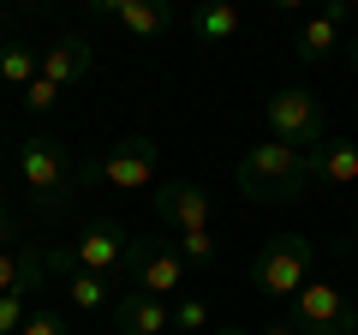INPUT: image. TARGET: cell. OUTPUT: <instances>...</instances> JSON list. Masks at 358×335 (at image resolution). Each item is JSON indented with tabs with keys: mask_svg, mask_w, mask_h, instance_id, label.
Segmentation results:
<instances>
[{
	"mask_svg": "<svg viewBox=\"0 0 358 335\" xmlns=\"http://www.w3.org/2000/svg\"><path fill=\"white\" fill-rule=\"evenodd\" d=\"M287 323L299 335H358V299H346L334 282H310V287H299Z\"/></svg>",
	"mask_w": 358,
	"mask_h": 335,
	"instance_id": "6",
	"label": "cell"
},
{
	"mask_svg": "<svg viewBox=\"0 0 358 335\" xmlns=\"http://www.w3.org/2000/svg\"><path fill=\"white\" fill-rule=\"evenodd\" d=\"M18 180H24L30 204L48 210V216H66L78 198V162L72 150H66L60 138H48V132H36V138L18 144Z\"/></svg>",
	"mask_w": 358,
	"mask_h": 335,
	"instance_id": "2",
	"label": "cell"
},
{
	"mask_svg": "<svg viewBox=\"0 0 358 335\" xmlns=\"http://www.w3.org/2000/svg\"><path fill=\"white\" fill-rule=\"evenodd\" d=\"M96 18H114L126 36H162L173 25V6L167 0H90Z\"/></svg>",
	"mask_w": 358,
	"mask_h": 335,
	"instance_id": "12",
	"label": "cell"
},
{
	"mask_svg": "<svg viewBox=\"0 0 358 335\" xmlns=\"http://www.w3.org/2000/svg\"><path fill=\"white\" fill-rule=\"evenodd\" d=\"M173 329L179 335H197V329H209V306L197 294H179V306H173Z\"/></svg>",
	"mask_w": 358,
	"mask_h": 335,
	"instance_id": "19",
	"label": "cell"
},
{
	"mask_svg": "<svg viewBox=\"0 0 358 335\" xmlns=\"http://www.w3.org/2000/svg\"><path fill=\"white\" fill-rule=\"evenodd\" d=\"M0 78L13 90H30L42 78V48H30V42H0Z\"/></svg>",
	"mask_w": 358,
	"mask_h": 335,
	"instance_id": "18",
	"label": "cell"
},
{
	"mask_svg": "<svg viewBox=\"0 0 358 335\" xmlns=\"http://www.w3.org/2000/svg\"><path fill=\"white\" fill-rule=\"evenodd\" d=\"M192 30H197V42H233L245 30V13L227 6V0H215V6H197L192 13Z\"/></svg>",
	"mask_w": 358,
	"mask_h": 335,
	"instance_id": "17",
	"label": "cell"
},
{
	"mask_svg": "<svg viewBox=\"0 0 358 335\" xmlns=\"http://www.w3.org/2000/svg\"><path fill=\"white\" fill-rule=\"evenodd\" d=\"M48 270L60 275V294L72 299L78 311H108V275L78 270V258H72V252H48Z\"/></svg>",
	"mask_w": 358,
	"mask_h": 335,
	"instance_id": "14",
	"label": "cell"
},
{
	"mask_svg": "<svg viewBox=\"0 0 358 335\" xmlns=\"http://www.w3.org/2000/svg\"><path fill=\"white\" fill-rule=\"evenodd\" d=\"M310 186H317V174H310V156L293 150V144H251L239 162V192L245 204H293V198H305Z\"/></svg>",
	"mask_w": 358,
	"mask_h": 335,
	"instance_id": "1",
	"label": "cell"
},
{
	"mask_svg": "<svg viewBox=\"0 0 358 335\" xmlns=\"http://www.w3.org/2000/svg\"><path fill=\"white\" fill-rule=\"evenodd\" d=\"M346 245H358V221H352V240H346ZM346 245H341V252H346Z\"/></svg>",
	"mask_w": 358,
	"mask_h": 335,
	"instance_id": "26",
	"label": "cell"
},
{
	"mask_svg": "<svg viewBox=\"0 0 358 335\" xmlns=\"http://www.w3.org/2000/svg\"><path fill=\"white\" fill-rule=\"evenodd\" d=\"M13 210L0 204V294H36L42 275H48V252L42 245H24V252H13Z\"/></svg>",
	"mask_w": 358,
	"mask_h": 335,
	"instance_id": "9",
	"label": "cell"
},
{
	"mask_svg": "<svg viewBox=\"0 0 358 335\" xmlns=\"http://www.w3.org/2000/svg\"><path fill=\"white\" fill-rule=\"evenodd\" d=\"M263 126L275 144H293V150H317L322 138H329V120H322V102L310 90H299V84H287V90H275L263 102Z\"/></svg>",
	"mask_w": 358,
	"mask_h": 335,
	"instance_id": "4",
	"label": "cell"
},
{
	"mask_svg": "<svg viewBox=\"0 0 358 335\" xmlns=\"http://www.w3.org/2000/svg\"><path fill=\"white\" fill-rule=\"evenodd\" d=\"M155 221H167L173 233L209 228V192L192 186V180H162L155 186Z\"/></svg>",
	"mask_w": 358,
	"mask_h": 335,
	"instance_id": "10",
	"label": "cell"
},
{
	"mask_svg": "<svg viewBox=\"0 0 358 335\" xmlns=\"http://www.w3.org/2000/svg\"><path fill=\"white\" fill-rule=\"evenodd\" d=\"M310 264H317V252L305 233H275L251 264V287L268 299H299V287H310Z\"/></svg>",
	"mask_w": 358,
	"mask_h": 335,
	"instance_id": "3",
	"label": "cell"
},
{
	"mask_svg": "<svg viewBox=\"0 0 358 335\" xmlns=\"http://www.w3.org/2000/svg\"><path fill=\"white\" fill-rule=\"evenodd\" d=\"M352 294H358V264H352Z\"/></svg>",
	"mask_w": 358,
	"mask_h": 335,
	"instance_id": "27",
	"label": "cell"
},
{
	"mask_svg": "<svg viewBox=\"0 0 358 335\" xmlns=\"http://www.w3.org/2000/svg\"><path fill=\"white\" fill-rule=\"evenodd\" d=\"M114 329L120 335H167L173 329V306L155 294H143V287H131V294L114 299Z\"/></svg>",
	"mask_w": 358,
	"mask_h": 335,
	"instance_id": "13",
	"label": "cell"
},
{
	"mask_svg": "<svg viewBox=\"0 0 358 335\" xmlns=\"http://www.w3.org/2000/svg\"><path fill=\"white\" fill-rule=\"evenodd\" d=\"M215 335H245V329H215Z\"/></svg>",
	"mask_w": 358,
	"mask_h": 335,
	"instance_id": "28",
	"label": "cell"
},
{
	"mask_svg": "<svg viewBox=\"0 0 358 335\" xmlns=\"http://www.w3.org/2000/svg\"><path fill=\"white\" fill-rule=\"evenodd\" d=\"M346 18H352V6H346V0H329L317 18H305V25H299V48H293V54H299L305 66L329 60L334 48H346Z\"/></svg>",
	"mask_w": 358,
	"mask_h": 335,
	"instance_id": "11",
	"label": "cell"
},
{
	"mask_svg": "<svg viewBox=\"0 0 358 335\" xmlns=\"http://www.w3.org/2000/svg\"><path fill=\"white\" fill-rule=\"evenodd\" d=\"M257 335H299V329H293V323H287V317H275V323H268V329H257Z\"/></svg>",
	"mask_w": 358,
	"mask_h": 335,
	"instance_id": "24",
	"label": "cell"
},
{
	"mask_svg": "<svg viewBox=\"0 0 358 335\" xmlns=\"http://www.w3.org/2000/svg\"><path fill=\"white\" fill-rule=\"evenodd\" d=\"M310 174H317V186H358V144L322 138L310 150Z\"/></svg>",
	"mask_w": 358,
	"mask_h": 335,
	"instance_id": "16",
	"label": "cell"
},
{
	"mask_svg": "<svg viewBox=\"0 0 358 335\" xmlns=\"http://www.w3.org/2000/svg\"><path fill=\"white\" fill-rule=\"evenodd\" d=\"M18 335H72V323H66L60 311H30V323Z\"/></svg>",
	"mask_w": 358,
	"mask_h": 335,
	"instance_id": "22",
	"label": "cell"
},
{
	"mask_svg": "<svg viewBox=\"0 0 358 335\" xmlns=\"http://www.w3.org/2000/svg\"><path fill=\"white\" fill-rule=\"evenodd\" d=\"M126 245H131V233L120 228L114 216H102V221H90V228L78 233L72 258H78V270H90V275H120L126 270Z\"/></svg>",
	"mask_w": 358,
	"mask_h": 335,
	"instance_id": "8",
	"label": "cell"
},
{
	"mask_svg": "<svg viewBox=\"0 0 358 335\" xmlns=\"http://www.w3.org/2000/svg\"><path fill=\"white\" fill-rule=\"evenodd\" d=\"M96 180H108L114 192H150L155 186V144L131 132V138L108 144V156L78 162V186H96Z\"/></svg>",
	"mask_w": 358,
	"mask_h": 335,
	"instance_id": "5",
	"label": "cell"
},
{
	"mask_svg": "<svg viewBox=\"0 0 358 335\" xmlns=\"http://www.w3.org/2000/svg\"><path fill=\"white\" fill-rule=\"evenodd\" d=\"M120 275H126L131 287H143V294H155V299H173L179 287H185V258H179V245L143 233V240L126 245V270Z\"/></svg>",
	"mask_w": 358,
	"mask_h": 335,
	"instance_id": "7",
	"label": "cell"
},
{
	"mask_svg": "<svg viewBox=\"0 0 358 335\" xmlns=\"http://www.w3.org/2000/svg\"><path fill=\"white\" fill-rule=\"evenodd\" d=\"M90 60H96L90 36H84V30H66V36L54 42V48H42V78L66 90V84H78V78L90 72Z\"/></svg>",
	"mask_w": 358,
	"mask_h": 335,
	"instance_id": "15",
	"label": "cell"
},
{
	"mask_svg": "<svg viewBox=\"0 0 358 335\" xmlns=\"http://www.w3.org/2000/svg\"><path fill=\"white\" fill-rule=\"evenodd\" d=\"M346 60H352V66H358V36H346Z\"/></svg>",
	"mask_w": 358,
	"mask_h": 335,
	"instance_id": "25",
	"label": "cell"
},
{
	"mask_svg": "<svg viewBox=\"0 0 358 335\" xmlns=\"http://www.w3.org/2000/svg\"><path fill=\"white\" fill-rule=\"evenodd\" d=\"M54 102H60V84H48V78H36V84L24 90V108H30V114H48Z\"/></svg>",
	"mask_w": 358,
	"mask_h": 335,
	"instance_id": "23",
	"label": "cell"
},
{
	"mask_svg": "<svg viewBox=\"0 0 358 335\" xmlns=\"http://www.w3.org/2000/svg\"><path fill=\"white\" fill-rule=\"evenodd\" d=\"M30 323V311H24V294H0V335H18Z\"/></svg>",
	"mask_w": 358,
	"mask_h": 335,
	"instance_id": "21",
	"label": "cell"
},
{
	"mask_svg": "<svg viewBox=\"0 0 358 335\" xmlns=\"http://www.w3.org/2000/svg\"><path fill=\"white\" fill-rule=\"evenodd\" d=\"M215 252H221V245L209 240V228H197V233H179V258H185V264H215Z\"/></svg>",
	"mask_w": 358,
	"mask_h": 335,
	"instance_id": "20",
	"label": "cell"
}]
</instances>
